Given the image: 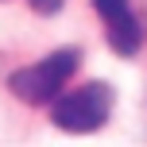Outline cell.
<instances>
[{
	"mask_svg": "<svg viewBox=\"0 0 147 147\" xmlns=\"http://www.w3.org/2000/svg\"><path fill=\"white\" fill-rule=\"evenodd\" d=\"M62 4H66V0H31V8H35V12H43V16H54Z\"/></svg>",
	"mask_w": 147,
	"mask_h": 147,
	"instance_id": "cell-5",
	"label": "cell"
},
{
	"mask_svg": "<svg viewBox=\"0 0 147 147\" xmlns=\"http://www.w3.org/2000/svg\"><path fill=\"white\" fill-rule=\"evenodd\" d=\"M109 47L116 54H136L143 47V23L136 20L132 12H124L120 20H112L109 23Z\"/></svg>",
	"mask_w": 147,
	"mask_h": 147,
	"instance_id": "cell-3",
	"label": "cell"
},
{
	"mask_svg": "<svg viewBox=\"0 0 147 147\" xmlns=\"http://www.w3.org/2000/svg\"><path fill=\"white\" fill-rule=\"evenodd\" d=\"M93 8L105 16V23H112V20H120L124 12H132V4H128V0H93Z\"/></svg>",
	"mask_w": 147,
	"mask_h": 147,
	"instance_id": "cell-4",
	"label": "cell"
},
{
	"mask_svg": "<svg viewBox=\"0 0 147 147\" xmlns=\"http://www.w3.org/2000/svg\"><path fill=\"white\" fill-rule=\"evenodd\" d=\"M78 62H81L78 47H62V51L47 54L43 62H31V66L16 70L12 78H8V89H12L23 105H47V101H54V97L66 89V81L74 78Z\"/></svg>",
	"mask_w": 147,
	"mask_h": 147,
	"instance_id": "cell-1",
	"label": "cell"
},
{
	"mask_svg": "<svg viewBox=\"0 0 147 147\" xmlns=\"http://www.w3.org/2000/svg\"><path fill=\"white\" fill-rule=\"evenodd\" d=\"M112 116V85L109 81H89V85L74 89V93L54 101V128L62 132H97L105 120Z\"/></svg>",
	"mask_w": 147,
	"mask_h": 147,
	"instance_id": "cell-2",
	"label": "cell"
}]
</instances>
